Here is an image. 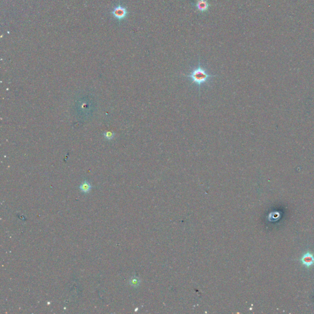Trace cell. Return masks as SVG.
Returning <instances> with one entry per match:
<instances>
[{
    "mask_svg": "<svg viewBox=\"0 0 314 314\" xmlns=\"http://www.w3.org/2000/svg\"><path fill=\"white\" fill-rule=\"evenodd\" d=\"M183 76L189 79L192 84L196 85L199 90L201 87L208 84L214 78L217 77L216 75L209 74L207 69L201 65L200 62H199L198 65L192 70L189 74H184Z\"/></svg>",
    "mask_w": 314,
    "mask_h": 314,
    "instance_id": "cell-1",
    "label": "cell"
},
{
    "mask_svg": "<svg viewBox=\"0 0 314 314\" xmlns=\"http://www.w3.org/2000/svg\"><path fill=\"white\" fill-rule=\"evenodd\" d=\"M300 262L305 268H309L314 265V255L308 251L302 256L300 259Z\"/></svg>",
    "mask_w": 314,
    "mask_h": 314,
    "instance_id": "cell-2",
    "label": "cell"
},
{
    "mask_svg": "<svg viewBox=\"0 0 314 314\" xmlns=\"http://www.w3.org/2000/svg\"><path fill=\"white\" fill-rule=\"evenodd\" d=\"M209 6L210 5L208 0H198L196 3V8L201 13L206 12L208 10Z\"/></svg>",
    "mask_w": 314,
    "mask_h": 314,
    "instance_id": "cell-3",
    "label": "cell"
},
{
    "mask_svg": "<svg viewBox=\"0 0 314 314\" xmlns=\"http://www.w3.org/2000/svg\"><path fill=\"white\" fill-rule=\"evenodd\" d=\"M127 9H125V8H124L118 7V8H117L115 9V16L118 19H121L125 18V17L127 16Z\"/></svg>",
    "mask_w": 314,
    "mask_h": 314,
    "instance_id": "cell-4",
    "label": "cell"
},
{
    "mask_svg": "<svg viewBox=\"0 0 314 314\" xmlns=\"http://www.w3.org/2000/svg\"><path fill=\"white\" fill-rule=\"evenodd\" d=\"M79 188L82 193H88L92 189V185L88 182L84 181L81 184Z\"/></svg>",
    "mask_w": 314,
    "mask_h": 314,
    "instance_id": "cell-5",
    "label": "cell"
},
{
    "mask_svg": "<svg viewBox=\"0 0 314 314\" xmlns=\"http://www.w3.org/2000/svg\"><path fill=\"white\" fill-rule=\"evenodd\" d=\"M103 136L107 140L110 141V140H112L114 138L115 135H114V133L111 132H106L103 133Z\"/></svg>",
    "mask_w": 314,
    "mask_h": 314,
    "instance_id": "cell-6",
    "label": "cell"
},
{
    "mask_svg": "<svg viewBox=\"0 0 314 314\" xmlns=\"http://www.w3.org/2000/svg\"><path fill=\"white\" fill-rule=\"evenodd\" d=\"M130 283L132 285H136L138 284V280L137 279H132L131 281H130Z\"/></svg>",
    "mask_w": 314,
    "mask_h": 314,
    "instance_id": "cell-7",
    "label": "cell"
}]
</instances>
